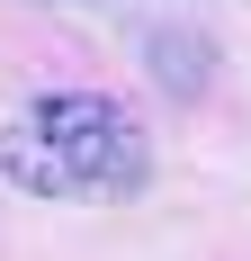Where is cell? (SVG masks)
I'll use <instances>...</instances> for the list:
<instances>
[{
	"instance_id": "1",
	"label": "cell",
	"mask_w": 251,
	"mask_h": 261,
	"mask_svg": "<svg viewBox=\"0 0 251 261\" xmlns=\"http://www.w3.org/2000/svg\"><path fill=\"white\" fill-rule=\"evenodd\" d=\"M0 180L27 198H125L144 180V126L108 90H54L0 126Z\"/></svg>"
}]
</instances>
